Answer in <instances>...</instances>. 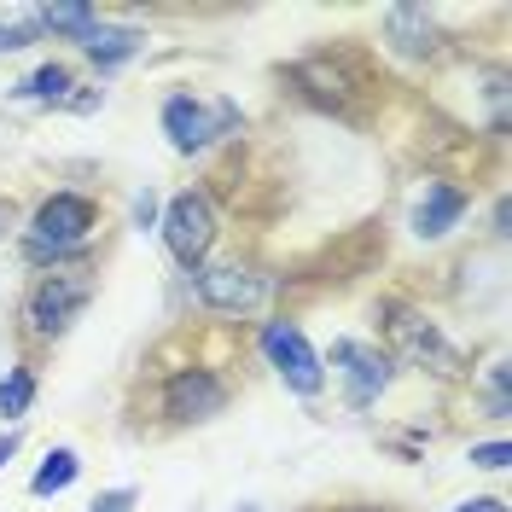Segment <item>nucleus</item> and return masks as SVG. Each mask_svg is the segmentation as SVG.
I'll return each instance as SVG.
<instances>
[{"label": "nucleus", "mask_w": 512, "mask_h": 512, "mask_svg": "<svg viewBox=\"0 0 512 512\" xmlns=\"http://www.w3.org/2000/svg\"><path fill=\"white\" fill-rule=\"evenodd\" d=\"M332 373L344 379V402H350V408H373L396 367H390V355H384L379 344L338 338V344H332Z\"/></svg>", "instance_id": "423d86ee"}, {"label": "nucleus", "mask_w": 512, "mask_h": 512, "mask_svg": "<svg viewBox=\"0 0 512 512\" xmlns=\"http://www.w3.org/2000/svg\"><path fill=\"white\" fill-rule=\"evenodd\" d=\"M152 222H158V192L146 187L140 198H134V227H152Z\"/></svg>", "instance_id": "412c9836"}, {"label": "nucleus", "mask_w": 512, "mask_h": 512, "mask_svg": "<svg viewBox=\"0 0 512 512\" xmlns=\"http://www.w3.org/2000/svg\"><path fill=\"white\" fill-rule=\"evenodd\" d=\"M489 414L507 419V367H501V361L489 367Z\"/></svg>", "instance_id": "6ab92c4d"}, {"label": "nucleus", "mask_w": 512, "mask_h": 512, "mask_svg": "<svg viewBox=\"0 0 512 512\" xmlns=\"http://www.w3.org/2000/svg\"><path fill=\"white\" fill-rule=\"evenodd\" d=\"M227 408V379L210 367H181L163 379V414L175 425H204Z\"/></svg>", "instance_id": "0eeeda50"}, {"label": "nucleus", "mask_w": 512, "mask_h": 512, "mask_svg": "<svg viewBox=\"0 0 512 512\" xmlns=\"http://www.w3.org/2000/svg\"><path fill=\"white\" fill-rule=\"evenodd\" d=\"M384 35H390V47H396L402 59H425V53L437 47V18H431L425 6H390Z\"/></svg>", "instance_id": "9d476101"}, {"label": "nucleus", "mask_w": 512, "mask_h": 512, "mask_svg": "<svg viewBox=\"0 0 512 512\" xmlns=\"http://www.w3.org/2000/svg\"><path fill=\"white\" fill-rule=\"evenodd\" d=\"M88 512H134V489H105Z\"/></svg>", "instance_id": "aec40b11"}, {"label": "nucleus", "mask_w": 512, "mask_h": 512, "mask_svg": "<svg viewBox=\"0 0 512 512\" xmlns=\"http://www.w3.org/2000/svg\"><path fill=\"white\" fill-rule=\"evenodd\" d=\"M0 233H6V216H0Z\"/></svg>", "instance_id": "393cba45"}, {"label": "nucleus", "mask_w": 512, "mask_h": 512, "mask_svg": "<svg viewBox=\"0 0 512 512\" xmlns=\"http://www.w3.org/2000/svg\"><path fill=\"white\" fill-rule=\"evenodd\" d=\"M460 216H466V192L448 187V181H431L425 198L414 204V233H419V239H443Z\"/></svg>", "instance_id": "9b49d317"}, {"label": "nucleus", "mask_w": 512, "mask_h": 512, "mask_svg": "<svg viewBox=\"0 0 512 512\" xmlns=\"http://www.w3.org/2000/svg\"><path fill=\"white\" fill-rule=\"evenodd\" d=\"M384 315H390V338H396V350L408 355V361H425V367H437V373H454V350L443 344L437 320L414 315V309H402V303H384Z\"/></svg>", "instance_id": "1a4fd4ad"}, {"label": "nucleus", "mask_w": 512, "mask_h": 512, "mask_svg": "<svg viewBox=\"0 0 512 512\" xmlns=\"http://www.w3.org/2000/svg\"><path fill=\"white\" fill-rule=\"evenodd\" d=\"M466 460H472V466H483V472H501V466L512 460V448H507V443H478Z\"/></svg>", "instance_id": "a211bd4d"}, {"label": "nucleus", "mask_w": 512, "mask_h": 512, "mask_svg": "<svg viewBox=\"0 0 512 512\" xmlns=\"http://www.w3.org/2000/svg\"><path fill=\"white\" fill-rule=\"evenodd\" d=\"M12 454H18V437H12V431H6V437H0V466H6V460H12Z\"/></svg>", "instance_id": "5701e85b"}, {"label": "nucleus", "mask_w": 512, "mask_h": 512, "mask_svg": "<svg viewBox=\"0 0 512 512\" xmlns=\"http://www.w3.org/2000/svg\"><path fill=\"white\" fill-rule=\"evenodd\" d=\"M163 245H169V256H175L187 274L204 268V256L216 245V204H210V192L187 187L163 204Z\"/></svg>", "instance_id": "7ed1b4c3"}, {"label": "nucleus", "mask_w": 512, "mask_h": 512, "mask_svg": "<svg viewBox=\"0 0 512 512\" xmlns=\"http://www.w3.org/2000/svg\"><path fill=\"white\" fill-rule=\"evenodd\" d=\"M350 512H390V507H350Z\"/></svg>", "instance_id": "b1692460"}, {"label": "nucleus", "mask_w": 512, "mask_h": 512, "mask_svg": "<svg viewBox=\"0 0 512 512\" xmlns=\"http://www.w3.org/2000/svg\"><path fill=\"white\" fill-rule=\"evenodd\" d=\"M140 47H146V35L134 30V24H94V30L82 35V53L94 59V70H117V64H128Z\"/></svg>", "instance_id": "f8f14e48"}, {"label": "nucleus", "mask_w": 512, "mask_h": 512, "mask_svg": "<svg viewBox=\"0 0 512 512\" xmlns=\"http://www.w3.org/2000/svg\"><path fill=\"white\" fill-rule=\"evenodd\" d=\"M262 355L274 361V373L286 379V390H297V396H320L326 390V361H320V350L291 320H268L262 326Z\"/></svg>", "instance_id": "39448f33"}, {"label": "nucleus", "mask_w": 512, "mask_h": 512, "mask_svg": "<svg viewBox=\"0 0 512 512\" xmlns=\"http://www.w3.org/2000/svg\"><path fill=\"white\" fill-rule=\"evenodd\" d=\"M94 227H99L94 198H82V192H53V198H41V210L30 216L24 256L41 262V268H76L82 251H88V239H94Z\"/></svg>", "instance_id": "f257e3e1"}, {"label": "nucleus", "mask_w": 512, "mask_h": 512, "mask_svg": "<svg viewBox=\"0 0 512 512\" xmlns=\"http://www.w3.org/2000/svg\"><path fill=\"white\" fill-rule=\"evenodd\" d=\"M198 303L204 309H216V315H251L256 303L268 297V280L251 274V268H239V262H222V268H198Z\"/></svg>", "instance_id": "6e6552de"}, {"label": "nucleus", "mask_w": 512, "mask_h": 512, "mask_svg": "<svg viewBox=\"0 0 512 512\" xmlns=\"http://www.w3.org/2000/svg\"><path fill=\"white\" fill-rule=\"evenodd\" d=\"M239 128V105L233 99H192V94H175L163 99V134H169V146L175 152H204V146H216L222 134H233Z\"/></svg>", "instance_id": "20e7f679"}, {"label": "nucleus", "mask_w": 512, "mask_h": 512, "mask_svg": "<svg viewBox=\"0 0 512 512\" xmlns=\"http://www.w3.org/2000/svg\"><path fill=\"white\" fill-rule=\"evenodd\" d=\"M76 472H82V460H76V448H53L41 466H35L30 478V495H59V489H70L76 483Z\"/></svg>", "instance_id": "2eb2a0df"}, {"label": "nucleus", "mask_w": 512, "mask_h": 512, "mask_svg": "<svg viewBox=\"0 0 512 512\" xmlns=\"http://www.w3.org/2000/svg\"><path fill=\"white\" fill-rule=\"evenodd\" d=\"M30 24H35V35L53 30V35H70V41H82V35L99 24V12H94V6H41V12H30Z\"/></svg>", "instance_id": "4468645a"}, {"label": "nucleus", "mask_w": 512, "mask_h": 512, "mask_svg": "<svg viewBox=\"0 0 512 512\" xmlns=\"http://www.w3.org/2000/svg\"><path fill=\"white\" fill-rule=\"evenodd\" d=\"M454 512H507V501H495V495H478V501H460Z\"/></svg>", "instance_id": "4be33fe9"}, {"label": "nucleus", "mask_w": 512, "mask_h": 512, "mask_svg": "<svg viewBox=\"0 0 512 512\" xmlns=\"http://www.w3.org/2000/svg\"><path fill=\"white\" fill-rule=\"evenodd\" d=\"M94 291H99V280H94V268H47L41 280H35V291H30V303H24V320H30V332L35 338H59V332H70L76 326V315L94 303Z\"/></svg>", "instance_id": "f03ea898"}, {"label": "nucleus", "mask_w": 512, "mask_h": 512, "mask_svg": "<svg viewBox=\"0 0 512 512\" xmlns=\"http://www.w3.org/2000/svg\"><path fill=\"white\" fill-rule=\"evenodd\" d=\"M30 402H35V373L30 367H12V373L0 379V419L30 414Z\"/></svg>", "instance_id": "dca6fc26"}, {"label": "nucleus", "mask_w": 512, "mask_h": 512, "mask_svg": "<svg viewBox=\"0 0 512 512\" xmlns=\"http://www.w3.org/2000/svg\"><path fill=\"white\" fill-rule=\"evenodd\" d=\"M70 88H76V76H70V64L47 59L41 70H30L18 88H12V99H30V105H70Z\"/></svg>", "instance_id": "ddd939ff"}, {"label": "nucleus", "mask_w": 512, "mask_h": 512, "mask_svg": "<svg viewBox=\"0 0 512 512\" xmlns=\"http://www.w3.org/2000/svg\"><path fill=\"white\" fill-rule=\"evenodd\" d=\"M35 41V24H30V12L24 18H12V24H0V53H24Z\"/></svg>", "instance_id": "f3484780"}]
</instances>
